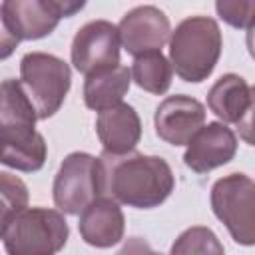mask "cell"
Listing matches in <instances>:
<instances>
[{"mask_svg": "<svg viewBox=\"0 0 255 255\" xmlns=\"http://www.w3.org/2000/svg\"><path fill=\"white\" fill-rule=\"evenodd\" d=\"M48 153L46 139L34 126H0V163L18 171H38Z\"/></svg>", "mask_w": 255, "mask_h": 255, "instance_id": "13", "label": "cell"}, {"mask_svg": "<svg viewBox=\"0 0 255 255\" xmlns=\"http://www.w3.org/2000/svg\"><path fill=\"white\" fill-rule=\"evenodd\" d=\"M98 161L102 195L108 193V197L128 207H157L175 187L173 171L159 155H143L139 151H129L126 155L102 153Z\"/></svg>", "mask_w": 255, "mask_h": 255, "instance_id": "1", "label": "cell"}, {"mask_svg": "<svg viewBox=\"0 0 255 255\" xmlns=\"http://www.w3.org/2000/svg\"><path fill=\"white\" fill-rule=\"evenodd\" d=\"M38 116L18 80L0 84V126H36Z\"/></svg>", "mask_w": 255, "mask_h": 255, "instance_id": "18", "label": "cell"}, {"mask_svg": "<svg viewBox=\"0 0 255 255\" xmlns=\"http://www.w3.org/2000/svg\"><path fill=\"white\" fill-rule=\"evenodd\" d=\"M129 84H131L129 70L122 64L90 74L86 76L84 82V104L96 112L114 108L122 104L124 96L129 90Z\"/></svg>", "mask_w": 255, "mask_h": 255, "instance_id": "16", "label": "cell"}, {"mask_svg": "<svg viewBox=\"0 0 255 255\" xmlns=\"http://www.w3.org/2000/svg\"><path fill=\"white\" fill-rule=\"evenodd\" d=\"M155 133L171 145H187L205 124V106L191 96H169L153 116Z\"/></svg>", "mask_w": 255, "mask_h": 255, "instance_id": "11", "label": "cell"}, {"mask_svg": "<svg viewBox=\"0 0 255 255\" xmlns=\"http://www.w3.org/2000/svg\"><path fill=\"white\" fill-rule=\"evenodd\" d=\"M2 6L6 24L18 40H40L52 34L62 18L74 16L84 0H6Z\"/></svg>", "mask_w": 255, "mask_h": 255, "instance_id": "7", "label": "cell"}, {"mask_svg": "<svg viewBox=\"0 0 255 255\" xmlns=\"http://www.w3.org/2000/svg\"><path fill=\"white\" fill-rule=\"evenodd\" d=\"M70 227L64 215L48 207H24L4 229L8 255H56L64 249Z\"/></svg>", "mask_w": 255, "mask_h": 255, "instance_id": "3", "label": "cell"}, {"mask_svg": "<svg viewBox=\"0 0 255 255\" xmlns=\"http://www.w3.org/2000/svg\"><path fill=\"white\" fill-rule=\"evenodd\" d=\"M18 38L16 34L10 30V26L6 24V18H4V12H2V6H0V60H6L14 54L16 46H18Z\"/></svg>", "mask_w": 255, "mask_h": 255, "instance_id": "22", "label": "cell"}, {"mask_svg": "<svg viewBox=\"0 0 255 255\" xmlns=\"http://www.w3.org/2000/svg\"><path fill=\"white\" fill-rule=\"evenodd\" d=\"M169 255H225V249L209 227L193 225L179 233Z\"/></svg>", "mask_w": 255, "mask_h": 255, "instance_id": "19", "label": "cell"}, {"mask_svg": "<svg viewBox=\"0 0 255 255\" xmlns=\"http://www.w3.org/2000/svg\"><path fill=\"white\" fill-rule=\"evenodd\" d=\"M211 209L233 241L245 247L255 243V183L249 175L219 177L211 187Z\"/></svg>", "mask_w": 255, "mask_h": 255, "instance_id": "5", "label": "cell"}, {"mask_svg": "<svg viewBox=\"0 0 255 255\" xmlns=\"http://www.w3.org/2000/svg\"><path fill=\"white\" fill-rule=\"evenodd\" d=\"M28 205V187L26 183L12 173H0V239L4 235L10 219Z\"/></svg>", "mask_w": 255, "mask_h": 255, "instance_id": "20", "label": "cell"}, {"mask_svg": "<svg viewBox=\"0 0 255 255\" xmlns=\"http://www.w3.org/2000/svg\"><path fill=\"white\" fill-rule=\"evenodd\" d=\"M116 255H161V253L153 251L151 245L145 239H141V237H129Z\"/></svg>", "mask_w": 255, "mask_h": 255, "instance_id": "23", "label": "cell"}, {"mask_svg": "<svg viewBox=\"0 0 255 255\" xmlns=\"http://www.w3.org/2000/svg\"><path fill=\"white\" fill-rule=\"evenodd\" d=\"M18 82L34 106L38 120H48L62 108L72 86V72L70 66L54 54L28 52L20 60Z\"/></svg>", "mask_w": 255, "mask_h": 255, "instance_id": "4", "label": "cell"}, {"mask_svg": "<svg viewBox=\"0 0 255 255\" xmlns=\"http://www.w3.org/2000/svg\"><path fill=\"white\" fill-rule=\"evenodd\" d=\"M237 153V135L221 122L203 124L189 139L183 153V163L195 173H207L229 163Z\"/></svg>", "mask_w": 255, "mask_h": 255, "instance_id": "12", "label": "cell"}, {"mask_svg": "<svg viewBox=\"0 0 255 255\" xmlns=\"http://www.w3.org/2000/svg\"><path fill=\"white\" fill-rule=\"evenodd\" d=\"M78 229L88 245L108 249L124 239L126 217L118 201L100 195L80 213Z\"/></svg>", "mask_w": 255, "mask_h": 255, "instance_id": "14", "label": "cell"}, {"mask_svg": "<svg viewBox=\"0 0 255 255\" xmlns=\"http://www.w3.org/2000/svg\"><path fill=\"white\" fill-rule=\"evenodd\" d=\"M96 133L104 147V153L126 155L135 151L141 137V120L129 104H118L98 114Z\"/></svg>", "mask_w": 255, "mask_h": 255, "instance_id": "15", "label": "cell"}, {"mask_svg": "<svg viewBox=\"0 0 255 255\" xmlns=\"http://www.w3.org/2000/svg\"><path fill=\"white\" fill-rule=\"evenodd\" d=\"M131 80L145 92L161 96L171 86V64L161 52H147L133 60V66L129 70Z\"/></svg>", "mask_w": 255, "mask_h": 255, "instance_id": "17", "label": "cell"}, {"mask_svg": "<svg viewBox=\"0 0 255 255\" xmlns=\"http://www.w3.org/2000/svg\"><path fill=\"white\" fill-rule=\"evenodd\" d=\"M54 203L60 213L80 215L102 195V175L98 157L86 151H72L64 157L52 185Z\"/></svg>", "mask_w": 255, "mask_h": 255, "instance_id": "6", "label": "cell"}, {"mask_svg": "<svg viewBox=\"0 0 255 255\" xmlns=\"http://www.w3.org/2000/svg\"><path fill=\"white\" fill-rule=\"evenodd\" d=\"M120 42L133 58L147 52H161V46L169 40V18L157 6H135L118 24Z\"/></svg>", "mask_w": 255, "mask_h": 255, "instance_id": "9", "label": "cell"}, {"mask_svg": "<svg viewBox=\"0 0 255 255\" xmlns=\"http://www.w3.org/2000/svg\"><path fill=\"white\" fill-rule=\"evenodd\" d=\"M120 44L116 24L108 20H92L84 24L72 40V64L84 76L114 68L120 64Z\"/></svg>", "mask_w": 255, "mask_h": 255, "instance_id": "8", "label": "cell"}, {"mask_svg": "<svg viewBox=\"0 0 255 255\" xmlns=\"http://www.w3.org/2000/svg\"><path fill=\"white\" fill-rule=\"evenodd\" d=\"M219 24L209 16H189L169 34V64L183 80L199 84L211 76L221 56Z\"/></svg>", "mask_w": 255, "mask_h": 255, "instance_id": "2", "label": "cell"}, {"mask_svg": "<svg viewBox=\"0 0 255 255\" xmlns=\"http://www.w3.org/2000/svg\"><path fill=\"white\" fill-rule=\"evenodd\" d=\"M215 10L219 18L233 28L251 30L253 26V14H255L253 0H219L215 2Z\"/></svg>", "mask_w": 255, "mask_h": 255, "instance_id": "21", "label": "cell"}, {"mask_svg": "<svg viewBox=\"0 0 255 255\" xmlns=\"http://www.w3.org/2000/svg\"><path fill=\"white\" fill-rule=\"evenodd\" d=\"M253 88L237 74L221 76L207 94V108L221 120V124H233L241 129V135L251 143V112H253Z\"/></svg>", "mask_w": 255, "mask_h": 255, "instance_id": "10", "label": "cell"}]
</instances>
